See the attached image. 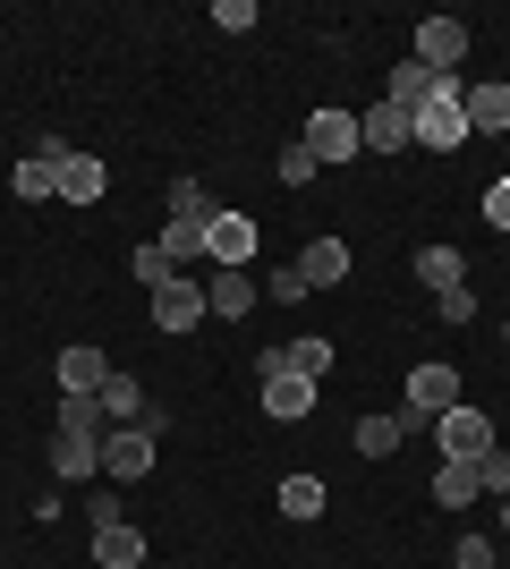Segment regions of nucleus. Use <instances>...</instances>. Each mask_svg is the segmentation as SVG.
I'll return each instance as SVG.
<instances>
[{
  "instance_id": "nucleus-16",
  "label": "nucleus",
  "mask_w": 510,
  "mask_h": 569,
  "mask_svg": "<svg viewBox=\"0 0 510 569\" xmlns=\"http://www.w3.org/2000/svg\"><path fill=\"white\" fill-rule=\"evenodd\" d=\"M102 188H111V179H102V162L94 153H60V196H69V204H102Z\"/></svg>"
},
{
  "instance_id": "nucleus-7",
  "label": "nucleus",
  "mask_w": 510,
  "mask_h": 569,
  "mask_svg": "<svg viewBox=\"0 0 510 569\" xmlns=\"http://www.w3.org/2000/svg\"><path fill=\"white\" fill-rule=\"evenodd\" d=\"M146 468H153V433L146 426H111L102 433V476H111V485H137Z\"/></svg>"
},
{
  "instance_id": "nucleus-31",
  "label": "nucleus",
  "mask_w": 510,
  "mask_h": 569,
  "mask_svg": "<svg viewBox=\"0 0 510 569\" xmlns=\"http://www.w3.org/2000/svg\"><path fill=\"white\" fill-rule=\"evenodd\" d=\"M316 153H307V137H298V144H281V179H290V188H307V179H316Z\"/></svg>"
},
{
  "instance_id": "nucleus-18",
  "label": "nucleus",
  "mask_w": 510,
  "mask_h": 569,
  "mask_svg": "<svg viewBox=\"0 0 510 569\" xmlns=\"http://www.w3.org/2000/svg\"><path fill=\"white\" fill-rule=\"evenodd\" d=\"M204 307L230 315V323H239V315H256V272H221V263H213V281H204Z\"/></svg>"
},
{
  "instance_id": "nucleus-36",
  "label": "nucleus",
  "mask_w": 510,
  "mask_h": 569,
  "mask_svg": "<svg viewBox=\"0 0 510 569\" xmlns=\"http://www.w3.org/2000/svg\"><path fill=\"white\" fill-rule=\"evenodd\" d=\"M434 315H442V323H468V315H477V298H468V289H451V298H434Z\"/></svg>"
},
{
  "instance_id": "nucleus-35",
  "label": "nucleus",
  "mask_w": 510,
  "mask_h": 569,
  "mask_svg": "<svg viewBox=\"0 0 510 569\" xmlns=\"http://www.w3.org/2000/svg\"><path fill=\"white\" fill-rule=\"evenodd\" d=\"M486 221H493V230H510V170L486 188Z\"/></svg>"
},
{
  "instance_id": "nucleus-26",
  "label": "nucleus",
  "mask_w": 510,
  "mask_h": 569,
  "mask_svg": "<svg viewBox=\"0 0 510 569\" xmlns=\"http://www.w3.org/2000/svg\"><path fill=\"white\" fill-rule=\"evenodd\" d=\"M170 221H213V196H204V179H170Z\"/></svg>"
},
{
  "instance_id": "nucleus-33",
  "label": "nucleus",
  "mask_w": 510,
  "mask_h": 569,
  "mask_svg": "<svg viewBox=\"0 0 510 569\" xmlns=\"http://www.w3.org/2000/svg\"><path fill=\"white\" fill-rule=\"evenodd\" d=\"M477 485H486V493H502V501H510V451H486V459H477Z\"/></svg>"
},
{
  "instance_id": "nucleus-27",
  "label": "nucleus",
  "mask_w": 510,
  "mask_h": 569,
  "mask_svg": "<svg viewBox=\"0 0 510 569\" xmlns=\"http://www.w3.org/2000/svg\"><path fill=\"white\" fill-rule=\"evenodd\" d=\"M281 357H290V366H298V375H332V340H316V332H307V340H290V349H281Z\"/></svg>"
},
{
  "instance_id": "nucleus-28",
  "label": "nucleus",
  "mask_w": 510,
  "mask_h": 569,
  "mask_svg": "<svg viewBox=\"0 0 510 569\" xmlns=\"http://www.w3.org/2000/svg\"><path fill=\"white\" fill-rule=\"evenodd\" d=\"M128 272H137V289H146V298H153V289H162L170 272H179V263H170L162 247H137V256H128Z\"/></svg>"
},
{
  "instance_id": "nucleus-3",
  "label": "nucleus",
  "mask_w": 510,
  "mask_h": 569,
  "mask_svg": "<svg viewBox=\"0 0 510 569\" xmlns=\"http://www.w3.org/2000/svg\"><path fill=\"white\" fill-rule=\"evenodd\" d=\"M204 281H196V272H170L162 289H153V332H196V323H204Z\"/></svg>"
},
{
  "instance_id": "nucleus-15",
  "label": "nucleus",
  "mask_w": 510,
  "mask_h": 569,
  "mask_svg": "<svg viewBox=\"0 0 510 569\" xmlns=\"http://www.w3.org/2000/svg\"><path fill=\"white\" fill-rule=\"evenodd\" d=\"M417 281L434 298H451V289H468V256L460 247H417Z\"/></svg>"
},
{
  "instance_id": "nucleus-20",
  "label": "nucleus",
  "mask_w": 510,
  "mask_h": 569,
  "mask_svg": "<svg viewBox=\"0 0 510 569\" xmlns=\"http://www.w3.org/2000/svg\"><path fill=\"white\" fill-rule=\"evenodd\" d=\"M94 408H102V426H137V417H146V391H137V375H120V366H111V382L94 391Z\"/></svg>"
},
{
  "instance_id": "nucleus-17",
  "label": "nucleus",
  "mask_w": 510,
  "mask_h": 569,
  "mask_svg": "<svg viewBox=\"0 0 510 569\" xmlns=\"http://www.w3.org/2000/svg\"><path fill=\"white\" fill-rule=\"evenodd\" d=\"M298 281L307 289H340L349 281V247H340V238H316V247L298 256Z\"/></svg>"
},
{
  "instance_id": "nucleus-13",
  "label": "nucleus",
  "mask_w": 510,
  "mask_h": 569,
  "mask_svg": "<svg viewBox=\"0 0 510 569\" xmlns=\"http://www.w3.org/2000/svg\"><path fill=\"white\" fill-rule=\"evenodd\" d=\"M60 153H69V144H43V153H26V162L9 170L18 204H43V196H60Z\"/></svg>"
},
{
  "instance_id": "nucleus-37",
  "label": "nucleus",
  "mask_w": 510,
  "mask_h": 569,
  "mask_svg": "<svg viewBox=\"0 0 510 569\" xmlns=\"http://www.w3.org/2000/svg\"><path fill=\"white\" fill-rule=\"evenodd\" d=\"M502 536H510V501H502Z\"/></svg>"
},
{
  "instance_id": "nucleus-34",
  "label": "nucleus",
  "mask_w": 510,
  "mask_h": 569,
  "mask_svg": "<svg viewBox=\"0 0 510 569\" xmlns=\"http://www.w3.org/2000/svg\"><path fill=\"white\" fill-rule=\"evenodd\" d=\"M213 26L221 34H247V26H256V0H213Z\"/></svg>"
},
{
  "instance_id": "nucleus-38",
  "label": "nucleus",
  "mask_w": 510,
  "mask_h": 569,
  "mask_svg": "<svg viewBox=\"0 0 510 569\" xmlns=\"http://www.w3.org/2000/svg\"><path fill=\"white\" fill-rule=\"evenodd\" d=\"M502 569H510V545H502Z\"/></svg>"
},
{
  "instance_id": "nucleus-30",
  "label": "nucleus",
  "mask_w": 510,
  "mask_h": 569,
  "mask_svg": "<svg viewBox=\"0 0 510 569\" xmlns=\"http://www.w3.org/2000/svg\"><path fill=\"white\" fill-rule=\"evenodd\" d=\"M60 433H102V408L77 400V391H60Z\"/></svg>"
},
{
  "instance_id": "nucleus-24",
  "label": "nucleus",
  "mask_w": 510,
  "mask_h": 569,
  "mask_svg": "<svg viewBox=\"0 0 510 569\" xmlns=\"http://www.w3.org/2000/svg\"><path fill=\"white\" fill-rule=\"evenodd\" d=\"M281 519H298V527L323 519V485L316 476H281Z\"/></svg>"
},
{
  "instance_id": "nucleus-1",
  "label": "nucleus",
  "mask_w": 510,
  "mask_h": 569,
  "mask_svg": "<svg viewBox=\"0 0 510 569\" xmlns=\"http://www.w3.org/2000/svg\"><path fill=\"white\" fill-rule=\"evenodd\" d=\"M409 137L426 144V153H460L468 144V86L460 77H434V94L409 111Z\"/></svg>"
},
{
  "instance_id": "nucleus-12",
  "label": "nucleus",
  "mask_w": 510,
  "mask_h": 569,
  "mask_svg": "<svg viewBox=\"0 0 510 569\" xmlns=\"http://www.w3.org/2000/svg\"><path fill=\"white\" fill-rule=\"evenodd\" d=\"M417 426H426L417 408H391V417H358V459H391Z\"/></svg>"
},
{
  "instance_id": "nucleus-23",
  "label": "nucleus",
  "mask_w": 510,
  "mask_h": 569,
  "mask_svg": "<svg viewBox=\"0 0 510 569\" xmlns=\"http://www.w3.org/2000/svg\"><path fill=\"white\" fill-rule=\"evenodd\" d=\"M434 94V69H426V60H400V69H391V111H417V102Z\"/></svg>"
},
{
  "instance_id": "nucleus-6",
  "label": "nucleus",
  "mask_w": 510,
  "mask_h": 569,
  "mask_svg": "<svg viewBox=\"0 0 510 569\" xmlns=\"http://www.w3.org/2000/svg\"><path fill=\"white\" fill-rule=\"evenodd\" d=\"M409 60H426L434 77H460V60H468V26L460 18H417V51Z\"/></svg>"
},
{
  "instance_id": "nucleus-29",
  "label": "nucleus",
  "mask_w": 510,
  "mask_h": 569,
  "mask_svg": "<svg viewBox=\"0 0 510 569\" xmlns=\"http://www.w3.org/2000/svg\"><path fill=\"white\" fill-rule=\"evenodd\" d=\"M307 298H316V289L298 281V263H281V272L264 281V307H307Z\"/></svg>"
},
{
  "instance_id": "nucleus-32",
  "label": "nucleus",
  "mask_w": 510,
  "mask_h": 569,
  "mask_svg": "<svg viewBox=\"0 0 510 569\" xmlns=\"http://www.w3.org/2000/svg\"><path fill=\"white\" fill-rule=\"evenodd\" d=\"M451 569H502V552H493L486 536H460V552H451Z\"/></svg>"
},
{
  "instance_id": "nucleus-8",
  "label": "nucleus",
  "mask_w": 510,
  "mask_h": 569,
  "mask_svg": "<svg viewBox=\"0 0 510 569\" xmlns=\"http://www.w3.org/2000/svg\"><path fill=\"white\" fill-rule=\"evenodd\" d=\"M307 153L316 162H358L366 144H358V111H316L307 119Z\"/></svg>"
},
{
  "instance_id": "nucleus-22",
  "label": "nucleus",
  "mask_w": 510,
  "mask_h": 569,
  "mask_svg": "<svg viewBox=\"0 0 510 569\" xmlns=\"http://www.w3.org/2000/svg\"><path fill=\"white\" fill-rule=\"evenodd\" d=\"M477 493H486V485H477V459H442L434 468V501L442 510H468Z\"/></svg>"
},
{
  "instance_id": "nucleus-11",
  "label": "nucleus",
  "mask_w": 510,
  "mask_h": 569,
  "mask_svg": "<svg viewBox=\"0 0 510 569\" xmlns=\"http://www.w3.org/2000/svg\"><path fill=\"white\" fill-rule=\"evenodd\" d=\"M51 476H60V485L102 476V433H51Z\"/></svg>"
},
{
  "instance_id": "nucleus-9",
  "label": "nucleus",
  "mask_w": 510,
  "mask_h": 569,
  "mask_svg": "<svg viewBox=\"0 0 510 569\" xmlns=\"http://www.w3.org/2000/svg\"><path fill=\"white\" fill-rule=\"evenodd\" d=\"M409 408L434 426L442 408H460V366H409Z\"/></svg>"
},
{
  "instance_id": "nucleus-21",
  "label": "nucleus",
  "mask_w": 510,
  "mask_h": 569,
  "mask_svg": "<svg viewBox=\"0 0 510 569\" xmlns=\"http://www.w3.org/2000/svg\"><path fill=\"white\" fill-rule=\"evenodd\" d=\"M94 561L102 569H146V536H137V527H94Z\"/></svg>"
},
{
  "instance_id": "nucleus-25",
  "label": "nucleus",
  "mask_w": 510,
  "mask_h": 569,
  "mask_svg": "<svg viewBox=\"0 0 510 569\" xmlns=\"http://www.w3.org/2000/svg\"><path fill=\"white\" fill-rule=\"evenodd\" d=\"M153 247H162V256H170V263H179V272H188V263H196V256H204V221H170V230H162V238H153Z\"/></svg>"
},
{
  "instance_id": "nucleus-14",
  "label": "nucleus",
  "mask_w": 510,
  "mask_h": 569,
  "mask_svg": "<svg viewBox=\"0 0 510 569\" xmlns=\"http://www.w3.org/2000/svg\"><path fill=\"white\" fill-rule=\"evenodd\" d=\"M358 144L366 153H409V111H391V102H374V111H358Z\"/></svg>"
},
{
  "instance_id": "nucleus-19",
  "label": "nucleus",
  "mask_w": 510,
  "mask_h": 569,
  "mask_svg": "<svg viewBox=\"0 0 510 569\" xmlns=\"http://www.w3.org/2000/svg\"><path fill=\"white\" fill-rule=\"evenodd\" d=\"M468 137H510V86H468Z\"/></svg>"
},
{
  "instance_id": "nucleus-5",
  "label": "nucleus",
  "mask_w": 510,
  "mask_h": 569,
  "mask_svg": "<svg viewBox=\"0 0 510 569\" xmlns=\"http://www.w3.org/2000/svg\"><path fill=\"white\" fill-rule=\"evenodd\" d=\"M256 238H264V230H256L247 213H221V204H213V221H204V256H213L221 272H247V263H256Z\"/></svg>"
},
{
  "instance_id": "nucleus-10",
  "label": "nucleus",
  "mask_w": 510,
  "mask_h": 569,
  "mask_svg": "<svg viewBox=\"0 0 510 569\" xmlns=\"http://www.w3.org/2000/svg\"><path fill=\"white\" fill-rule=\"evenodd\" d=\"M51 375H60V391H77V400H94L102 382H111V357L77 340V349H60V357H51Z\"/></svg>"
},
{
  "instance_id": "nucleus-2",
  "label": "nucleus",
  "mask_w": 510,
  "mask_h": 569,
  "mask_svg": "<svg viewBox=\"0 0 510 569\" xmlns=\"http://www.w3.org/2000/svg\"><path fill=\"white\" fill-rule=\"evenodd\" d=\"M256 400H264L272 426H298V417L316 408V375H298L281 349H264V357H256Z\"/></svg>"
},
{
  "instance_id": "nucleus-4",
  "label": "nucleus",
  "mask_w": 510,
  "mask_h": 569,
  "mask_svg": "<svg viewBox=\"0 0 510 569\" xmlns=\"http://www.w3.org/2000/svg\"><path fill=\"white\" fill-rule=\"evenodd\" d=\"M434 442H442V459H486L493 451V417H486V408H442V417H434Z\"/></svg>"
}]
</instances>
